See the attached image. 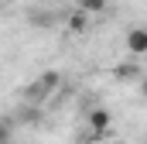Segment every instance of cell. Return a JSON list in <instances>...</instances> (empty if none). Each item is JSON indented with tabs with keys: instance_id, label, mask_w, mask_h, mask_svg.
<instances>
[{
	"instance_id": "obj_1",
	"label": "cell",
	"mask_w": 147,
	"mask_h": 144,
	"mask_svg": "<svg viewBox=\"0 0 147 144\" xmlns=\"http://www.w3.org/2000/svg\"><path fill=\"white\" fill-rule=\"evenodd\" d=\"M58 86H62V75H58L55 69L41 72L34 82L24 89V103H28V107H41L45 100H51V96H55V89H58Z\"/></svg>"
},
{
	"instance_id": "obj_2",
	"label": "cell",
	"mask_w": 147,
	"mask_h": 144,
	"mask_svg": "<svg viewBox=\"0 0 147 144\" xmlns=\"http://www.w3.org/2000/svg\"><path fill=\"white\" fill-rule=\"evenodd\" d=\"M127 52L130 55H147V28H134L127 35Z\"/></svg>"
},
{
	"instance_id": "obj_3",
	"label": "cell",
	"mask_w": 147,
	"mask_h": 144,
	"mask_svg": "<svg viewBox=\"0 0 147 144\" xmlns=\"http://www.w3.org/2000/svg\"><path fill=\"white\" fill-rule=\"evenodd\" d=\"M86 124L92 127V134H106V130H110V110H103V107L89 110V117H86Z\"/></svg>"
},
{
	"instance_id": "obj_4",
	"label": "cell",
	"mask_w": 147,
	"mask_h": 144,
	"mask_svg": "<svg viewBox=\"0 0 147 144\" xmlns=\"http://www.w3.org/2000/svg\"><path fill=\"white\" fill-rule=\"evenodd\" d=\"M113 75H116L120 82H134V79L140 82V79H144V75H140V65H134V62H123V65H116V72H113Z\"/></svg>"
},
{
	"instance_id": "obj_5",
	"label": "cell",
	"mask_w": 147,
	"mask_h": 144,
	"mask_svg": "<svg viewBox=\"0 0 147 144\" xmlns=\"http://www.w3.org/2000/svg\"><path fill=\"white\" fill-rule=\"evenodd\" d=\"M14 120H17V124H41V110L24 103V107L17 110V117H14Z\"/></svg>"
},
{
	"instance_id": "obj_6",
	"label": "cell",
	"mask_w": 147,
	"mask_h": 144,
	"mask_svg": "<svg viewBox=\"0 0 147 144\" xmlns=\"http://www.w3.org/2000/svg\"><path fill=\"white\" fill-rule=\"evenodd\" d=\"M86 28H89V14L72 10V14H69V31H75V35H79V31H86Z\"/></svg>"
},
{
	"instance_id": "obj_7",
	"label": "cell",
	"mask_w": 147,
	"mask_h": 144,
	"mask_svg": "<svg viewBox=\"0 0 147 144\" xmlns=\"http://www.w3.org/2000/svg\"><path fill=\"white\" fill-rule=\"evenodd\" d=\"M79 10L82 14H99V10H106V0H79Z\"/></svg>"
},
{
	"instance_id": "obj_8",
	"label": "cell",
	"mask_w": 147,
	"mask_h": 144,
	"mask_svg": "<svg viewBox=\"0 0 147 144\" xmlns=\"http://www.w3.org/2000/svg\"><path fill=\"white\" fill-rule=\"evenodd\" d=\"M10 130H14V120H0V144H10Z\"/></svg>"
},
{
	"instance_id": "obj_9",
	"label": "cell",
	"mask_w": 147,
	"mask_h": 144,
	"mask_svg": "<svg viewBox=\"0 0 147 144\" xmlns=\"http://www.w3.org/2000/svg\"><path fill=\"white\" fill-rule=\"evenodd\" d=\"M140 93H144V100H147V75L140 79Z\"/></svg>"
}]
</instances>
